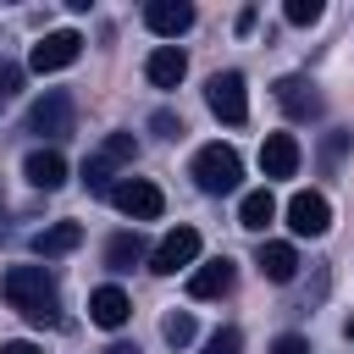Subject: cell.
Masks as SVG:
<instances>
[{"label":"cell","instance_id":"cell-12","mask_svg":"<svg viewBox=\"0 0 354 354\" xmlns=\"http://www.w3.org/2000/svg\"><path fill=\"white\" fill-rule=\"evenodd\" d=\"M260 171H266V177H293V171H299V138H293V133H266V144H260Z\"/></svg>","mask_w":354,"mask_h":354},{"label":"cell","instance_id":"cell-15","mask_svg":"<svg viewBox=\"0 0 354 354\" xmlns=\"http://www.w3.org/2000/svg\"><path fill=\"white\" fill-rule=\"evenodd\" d=\"M183 72H188V55H183L177 44H160V50H149V61H144V77H149L155 88H177Z\"/></svg>","mask_w":354,"mask_h":354},{"label":"cell","instance_id":"cell-24","mask_svg":"<svg viewBox=\"0 0 354 354\" xmlns=\"http://www.w3.org/2000/svg\"><path fill=\"white\" fill-rule=\"evenodd\" d=\"M160 138H183V116H171V111H155V122H149Z\"/></svg>","mask_w":354,"mask_h":354},{"label":"cell","instance_id":"cell-14","mask_svg":"<svg viewBox=\"0 0 354 354\" xmlns=\"http://www.w3.org/2000/svg\"><path fill=\"white\" fill-rule=\"evenodd\" d=\"M227 288H232V260L227 254H216V260H205V266L188 271V293L194 299H221Z\"/></svg>","mask_w":354,"mask_h":354},{"label":"cell","instance_id":"cell-7","mask_svg":"<svg viewBox=\"0 0 354 354\" xmlns=\"http://www.w3.org/2000/svg\"><path fill=\"white\" fill-rule=\"evenodd\" d=\"M28 133L66 138L72 133V94L66 88H44V100H33V111H28Z\"/></svg>","mask_w":354,"mask_h":354},{"label":"cell","instance_id":"cell-26","mask_svg":"<svg viewBox=\"0 0 354 354\" xmlns=\"http://www.w3.org/2000/svg\"><path fill=\"white\" fill-rule=\"evenodd\" d=\"M271 354H310V343H304L299 332H282V337L271 343Z\"/></svg>","mask_w":354,"mask_h":354},{"label":"cell","instance_id":"cell-8","mask_svg":"<svg viewBox=\"0 0 354 354\" xmlns=\"http://www.w3.org/2000/svg\"><path fill=\"white\" fill-rule=\"evenodd\" d=\"M77 55H83V33L55 28V33H44V39L28 50V66H33V72H61V66H72Z\"/></svg>","mask_w":354,"mask_h":354},{"label":"cell","instance_id":"cell-19","mask_svg":"<svg viewBox=\"0 0 354 354\" xmlns=\"http://www.w3.org/2000/svg\"><path fill=\"white\" fill-rule=\"evenodd\" d=\"M138 260H149V243H144L138 227H133V232H116V238L105 243V266H111V271H133Z\"/></svg>","mask_w":354,"mask_h":354},{"label":"cell","instance_id":"cell-16","mask_svg":"<svg viewBox=\"0 0 354 354\" xmlns=\"http://www.w3.org/2000/svg\"><path fill=\"white\" fill-rule=\"evenodd\" d=\"M22 177H28L33 188H44V194H50V188H61V183H66V155H61V149H33V155L22 160Z\"/></svg>","mask_w":354,"mask_h":354},{"label":"cell","instance_id":"cell-5","mask_svg":"<svg viewBox=\"0 0 354 354\" xmlns=\"http://www.w3.org/2000/svg\"><path fill=\"white\" fill-rule=\"evenodd\" d=\"M199 260V232L194 227H171L155 249H149V271L155 277H177V271H188Z\"/></svg>","mask_w":354,"mask_h":354},{"label":"cell","instance_id":"cell-18","mask_svg":"<svg viewBox=\"0 0 354 354\" xmlns=\"http://www.w3.org/2000/svg\"><path fill=\"white\" fill-rule=\"evenodd\" d=\"M77 243H83V227H77V221H55V227L33 232V254H44V260H55V254H72Z\"/></svg>","mask_w":354,"mask_h":354},{"label":"cell","instance_id":"cell-1","mask_svg":"<svg viewBox=\"0 0 354 354\" xmlns=\"http://www.w3.org/2000/svg\"><path fill=\"white\" fill-rule=\"evenodd\" d=\"M0 299L33 326H55L61 321V299H55V282H50L44 266H11L0 277Z\"/></svg>","mask_w":354,"mask_h":354},{"label":"cell","instance_id":"cell-25","mask_svg":"<svg viewBox=\"0 0 354 354\" xmlns=\"http://www.w3.org/2000/svg\"><path fill=\"white\" fill-rule=\"evenodd\" d=\"M17 88H22V66L0 61V100H6V94H17Z\"/></svg>","mask_w":354,"mask_h":354},{"label":"cell","instance_id":"cell-3","mask_svg":"<svg viewBox=\"0 0 354 354\" xmlns=\"http://www.w3.org/2000/svg\"><path fill=\"white\" fill-rule=\"evenodd\" d=\"M194 183H199L205 194H232V188L243 183L238 149H232V144H205V149L194 155Z\"/></svg>","mask_w":354,"mask_h":354},{"label":"cell","instance_id":"cell-13","mask_svg":"<svg viewBox=\"0 0 354 354\" xmlns=\"http://www.w3.org/2000/svg\"><path fill=\"white\" fill-rule=\"evenodd\" d=\"M127 315H133V299H127L122 288H94V293H88V321H94V326L116 332V326H127Z\"/></svg>","mask_w":354,"mask_h":354},{"label":"cell","instance_id":"cell-28","mask_svg":"<svg viewBox=\"0 0 354 354\" xmlns=\"http://www.w3.org/2000/svg\"><path fill=\"white\" fill-rule=\"evenodd\" d=\"M0 354H39V348H33V343H22V337H17V343H0Z\"/></svg>","mask_w":354,"mask_h":354},{"label":"cell","instance_id":"cell-10","mask_svg":"<svg viewBox=\"0 0 354 354\" xmlns=\"http://www.w3.org/2000/svg\"><path fill=\"white\" fill-rule=\"evenodd\" d=\"M277 105L293 116V122H310V116H321V94H315V83L310 77H299V72H288V77H277Z\"/></svg>","mask_w":354,"mask_h":354},{"label":"cell","instance_id":"cell-17","mask_svg":"<svg viewBox=\"0 0 354 354\" xmlns=\"http://www.w3.org/2000/svg\"><path fill=\"white\" fill-rule=\"evenodd\" d=\"M254 266H260L266 282H293V271H299V249H293V243H260V249H254Z\"/></svg>","mask_w":354,"mask_h":354},{"label":"cell","instance_id":"cell-21","mask_svg":"<svg viewBox=\"0 0 354 354\" xmlns=\"http://www.w3.org/2000/svg\"><path fill=\"white\" fill-rule=\"evenodd\" d=\"M160 337H166L171 348H188V343H194V315H188V310H171V315L160 321Z\"/></svg>","mask_w":354,"mask_h":354},{"label":"cell","instance_id":"cell-9","mask_svg":"<svg viewBox=\"0 0 354 354\" xmlns=\"http://www.w3.org/2000/svg\"><path fill=\"white\" fill-rule=\"evenodd\" d=\"M288 227H293L299 238H321V232L332 227V205H326V194L299 188V194L288 199Z\"/></svg>","mask_w":354,"mask_h":354},{"label":"cell","instance_id":"cell-11","mask_svg":"<svg viewBox=\"0 0 354 354\" xmlns=\"http://www.w3.org/2000/svg\"><path fill=\"white\" fill-rule=\"evenodd\" d=\"M144 28L160 33V39H183L194 28V6L188 0H149L144 6Z\"/></svg>","mask_w":354,"mask_h":354},{"label":"cell","instance_id":"cell-22","mask_svg":"<svg viewBox=\"0 0 354 354\" xmlns=\"http://www.w3.org/2000/svg\"><path fill=\"white\" fill-rule=\"evenodd\" d=\"M282 17H288L293 28H310V22H321V0H288Z\"/></svg>","mask_w":354,"mask_h":354},{"label":"cell","instance_id":"cell-30","mask_svg":"<svg viewBox=\"0 0 354 354\" xmlns=\"http://www.w3.org/2000/svg\"><path fill=\"white\" fill-rule=\"evenodd\" d=\"M343 332H348V343H354V315H348V321H343Z\"/></svg>","mask_w":354,"mask_h":354},{"label":"cell","instance_id":"cell-27","mask_svg":"<svg viewBox=\"0 0 354 354\" xmlns=\"http://www.w3.org/2000/svg\"><path fill=\"white\" fill-rule=\"evenodd\" d=\"M343 144H348V138H343V133H332V138H326V149H321V155H326V166H332V160H337V155H343Z\"/></svg>","mask_w":354,"mask_h":354},{"label":"cell","instance_id":"cell-2","mask_svg":"<svg viewBox=\"0 0 354 354\" xmlns=\"http://www.w3.org/2000/svg\"><path fill=\"white\" fill-rule=\"evenodd\" d=\"M133 155H138L133 133H105L100 149L83 160V188H88V194H111V188H116L111 177H116L122 166H133Z\"/></svg>","mask_w":354,"mask_h":354},{"label":"cell","instance_id":"cell-4","mask_svg":"<svg viewBox=\"0 0 354 354\" xmlns=\"http://www.w3.org/2000/svg\"><path fill=\"white\" fill-rule=\"evenodd\" d=\"M205 105H210L216 122L243 127V122H249V83H243V72H216V77L205 83Z\"/></svg>","mask_w":354,"mask_h":354},{"label":"cell","instance_id":"cell-23","mask_svg":"<svg viewBox=\"0 0 354 354\" xmlns=\"http://www.w3.org/2000/svg\"><path fill=\"white\" fill-rule=\"evenodd\" d=\"M205 354H243V337H238V326H216V337L205 343Z\"/></svg>","mask_w":354,"mask_h":354},{"label":"cell","instance_id":"cell-20","mask_svg":"<svg viewBox=\"0 0 354 354\" xmlns=\"http://www.w3.org/2000/svg\"><path fill=\"white\" fill-rule=\"evenodd\" d=\"M277 216V199H271V188H254V194H243V205H238V227H249V232H266V221Z\"/></svg>","mask_w":354,"mask_h":354},{"label":"cell","instance_id":"cell-29","mask_svg":"<svg viewBox=\"0 0 354 354\" xmlns=\"http://www.w3.org/2000/svg\"><path fill=\"white\" fill-rule=\"evenodd\" d=\"M105 354H138V343H111Z\"/></svg>","mask_w":354,"mask_h":354},{"label":"cell","instance_id":"cell-6","mask_svg":"<svg viewBox=\"0 0 354 354\" xmlns=\"http://www.w3.org/2000/svg\"><path fill=\"white\" fill-rule=\"evenodd\" d=\"M111 205H116L127 221H155V216L166 210V194H160L149 177H127V183L111 188Z\"/></svg>","mask_w":354,"mask_h":354}]
</instances>
